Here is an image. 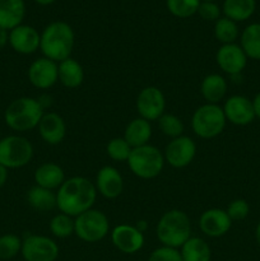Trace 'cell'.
<instances>
[{
  "label": "cell",
  "instance_id": "cell-32",
  "mask_svg": "<svg viewBox=\"0 0 260 261\" xmlns=\"http://www.w3.org/2000/svg\"><path fill=\"white\" fill-rule=\"evenodd\" d=\"M50 232L56 239H68L74 234L73 217L59 213L54 216L50 221Z\"/></svg>",
  "mask_w": 260,
  "mask_h": 261
},
{
  "label": "cell",
  "instance_id": "cell-1",
  "mask_svg": "<svg viewBox=\"0 0 260 261\" xmlns=\"http://www.w3.org/2000/svg\"><path fill=\"white\" fill-rule=\"evenodd\" d=\"M94 182L83 176L66 178L56 191V203L60 213L73 218L93 208L97 199Z\"/></svg>",
  "mask_w": 260,
  "mask_h": 261
},
{
  "label": "cell",
  "instance_id": "cell-34",
  "mask_svg": "<svg viewBox=\"0 0 260 261\" xmlns=\"http://www.w3.org/2000/svg\"><path fill=\"white\" fill-rule=\"evenodd\" d=\"M132 149L124 138H114L106 145L107 155L116 162H127Z\"/></svg>",
  "mask_w": 260,
  "mask_h": 261
},
{
  "label": "cell",
  "instance_id": "cell-3",
  "mask_svg": "<svg viewBox=\"0 0 260 261\" xmlns=\"http://www.w3.org/2000/svg\"><path fill=\"white\" fill-rule=\"evenodd\" d=\"M43 114L45 109L37 98L19 97L8 105L4 112V121L9 129L24 133L37 127Z\"/></svg>",
  "mask_w": 260,
  "mask_h": 261
},
{
  "label": "cell",
  "instance_id": "cell-29",
  "mask_svg": "<svg viewBox=\"0 0 260 261\" xmlns=\"http://www.w3.org/2000/svg\"><path fill=\"white\" fill-rule=\"evenodd\" d=\"M214 36L222 45L236 43V40L240 36L239 25L229 18L221 17L214 23Z\"/></svg>",
  "mask_w": 260,
  "mask_h": 261
},
{
  "label": "cell",
  "instance_id": "cell-10",
  "mask_svg": "<svg viewBox=\"0 0 260 261\" xmlns=\"http://www.w3.org/2000/svg\"><path fill=\"white\" fill-rule=\"evenodd\" d=\"M135 106L139 117L149 122L157 121L165 114L166 97L158 87L148 86L138 93Z\"/></svg>",
  "mask_w": 260,
  "mask_h": 261
},
{
  "label": "cell",
  "instance_id": "cell-22",
  "mask_svg": "<svg viewBox=\"0 0 260 261\" xmlns=\"http://www.w3.org/2000/svg\"><path fill=\"white\" fill-rule=\"evenodd\" d=\"M24 15V0H0V28L13 30L22 24Z\"/></svg>",
  "mask_w": 260,
  "mask_h": 261
},
{
  "label": "cell",
  "instance_id": "cell-4",
  "mask_svg": "<svg viewBox=\"0 0 260 261\" xmlns=\"http://www.w3.org/2000/svg\"><path fill=\"white\" fill-rule=\"evenodd\" d=\"M155 234L162 246L181 249L191 237L190 218L180 209H171L160 218L155 226Z\"/></svg>",
  "mask_w": 260,
  "mask_h": 261
},
{
  "label": "cell",
  "instance_id": "cell-15",
  "mask_svg": "<svg viewBox=\"0 0 260 261\" xmlns=\"http://www.w3.org/2000/svg\"><path fill=\"white\" fill-rule=\"evenodd\" d=\"M223 112L227 122L236 125V126H246L255 120L252 101L246 96L233 94L224 101Z\"/></svg>",
  "mask_w": 260,
  "mask_h": 261
},
{
  "label": "cell",
  "instance_id": "cell-7",
  "mask_svg": "<svg viewBox=\"0 0 260 261\" xmlns=\"http://www.w3.org/2000/svg\"><path fill=\"white\" fill-rule=\"evenodd\" d=\"M110 233V222L98 209H89L74 218V234L88 244L99 242Z\"/></svg>",
  "mask_w": 260,
  "mask_h": 261
},
{
  "label": "cell",
  "instance_id": "cell-6",
  "mask_svg": "<svg viewBox=\"0 0 260 261\" xmlns=\"http://www.w3.org/2000/svg\"><path fill=\"white\" fill-rule=\"evenodd\" d=\"M227 120L219 105L204 103L191 116V129L200 139H213L223 133Z\"/></svg>",
  "mask_w": 260,
  "mask_h": 261
},
{
  "label": "cell",
  "instance_id": "cell-31",
  "mask_svg": "<svg viewBox=\"0 0 260 261\" xmlns=\"http://www.w3.org/2000/svg\"><path fill=\"white\" fill-rule=\"evenodd\" d=\"M158 129L161 130L163 135L175 139V138L184 135V122L178 116L173 114H163L160 119L157 120Z\"/></svg>",
  "mask_w": 260,
  "mask_h": 261
},
{
  "label": "cell",
  "instance_id": "cell-13",
  "mask_svg": "<svg viewBox=\"0 0 260 261\" xmlns=\"http://www.w3.org/2000/svg\"><path fill=\"white\" fill-rule=\"evenodd\" d=\"M216 61L218 68L229 76L241 75L247 65V56L237 43L221 45L217 50Z\"/></svg>",
  "mask_w": 260,
  "mask_h": 261
},
{
  "label": "cell",
  "instance_id": "cell-43",
  "mask_svg": "<svg viewBox=\"0 0 260 261\" xmlns=\"http://www.w3.org/2000/svg\"><path fill=\"white\" fill-rule=\"evenodd\" d=\"M255 239H256L257 245L260 246V221H259V223H257L256 229H255Z\"/></svg>",
  "mask_w": 260,
  "mask_h": 261
},
{
  "label": "cell",
  "instance_id": "cell-5",
  "mask_svg": "<svg viewBox=\"0 0 260 261\" xmlns=\"http://www.w3.org/2000/svg\"><path fill=\"white\" fill-rule=\"evenodd\" d=\"M165 163L163 152L152 144L133 148L127 160L130 171L143 180H152L160 176Z\"/></svg>",
  "mask_w": 260,
  "mask_h": 261
},
{
  "label": "cell",
  "instance_id": "cell-41",
  "mask_svg": "<svg viewBox=\"0 0 260 261\" xmlns=\"http://www.w3.org/2000/svg\"><path fill=\"white\" fill-rule=\"evenodd\" d=\"M135 227H137L138 229H139L140 232H143V233H144L145 231H147V228H148V223L145 221H138L137 222V224H135Z\"/></svg>",
  "mask_w": 260,
  "mask_h": 261
},
{
  "label": "cell",
  "instance_id": "cell-25",
  "mask_svg": "<svg viewBox=\"0 0 260 261\" xmlns=\"http://www.w3.org/2000/svg\"><path fill=\"white\" fill-rule=\"evenodd\" d=\"M27 203L31 208L38 212H50L58 208L56 203V193L48 189L40 188L35 185L27 191Z\"/></svg>",
  "mask_w": 260,
  "mask_h": 261
},
{
  "label": "cell",
  "instance_id": "cell-45",
  "mask_svg": "<svg viewBox=\"0 0 260 261\" xmlns=\"http://www.w3.org/2000/svg\"><path fill=\"white\" fill-rule=\"evenodd\" d=\"M0 139H2V138H0Z\"/></svg>",
  "mask_w": 260,
  "mask_h": 261
},
{
  "label": "cell",
  "instance_id": "cell-30",
  "mask_svg": "<svg viewBox=\"0 0 260 261\" xmlns=\"http://www.w3.org/2000/svg\"><path fill=\"white\" fill-rule=\"evenodd\" d=\"M200 3L201 0H166V7L173 17L185 19L198 13Z\"/></svg>",
  "mask_w": 260,
  "mask_h": 261
},
{
  "label": "cell",
  "instance_id": "cell-19",
  "mask_svg": "<svg viewBox=\"0 0 260 261\" xmlns=\"http://www.w3.org/2000/svg\"><path fill=\"white\" fill-rule=\"evenodd\" d=\"M37 129L41 139L50 145L60 144L66 137L65 120L53 111H45Z\"/></svg>",
  "mask_w": 260,
  "mask_h": 261
},
{
  "label": "cell",
  "instance_id": "cell-17",
  "mask_svg": "<svg viewBox=\"0 0 260 261\" xmlns=\"http://www.w3.org/2000/svg\"><path fill=\"white\" fill-rule=\"evenodd\" d=\"M232 227V219L227 212L221 208H211L203 212L199 218V228L205 236L218 239L229 232Z\"/></svg>",
  "mask_w": 260,
  "mask_h": 261
},
{
  "label": "cell",
  "instance_id": "cell-44",
  "mask_svg": "<svg viewBox=\"0 0 260 261\" xmlns=\"http://www.w3.org/2000/svg\"><path fill=\"white\" fill-rule=\"evenodd\" d=\"M201 2H213V3H216L217 0H201Z\"/></svg>",
  "mask_w": 260,
  "mask_h": 261
},
{
  "label": "cell",
  "instance_id": "cell-36",
  "mask_svg": "<svg viewBox=\"0 0 260 261\" xmlns=\"http://www.w3.org/2000/svg\"><path fill=\"white\" fill-rule=\"evenodd\" d=\"M148 261H183L178 249L168 246H160L153 250Z\"/></svg>",
  "mask_w": 260,
  "mask_h": 261
},
{
  "label": "cell",
  "instance_id": "cell-33",
  "mask_svg": "<svg viewBox=\"0 0 260 261\" xmlns=\"http://www.w3.org/2000/svg\"><path fill=\"white\" fill-rule=\"evenodd\" d=\"M22 250V239L14 233L0 236V260H10Z\"/></svg>",
  "mask_w": 260,
  "mask_h": 261
},
{
  "label": "cell",
  "instance_id": "cell-37",
  "mask_svg": "<svg viewBox=\"0 0 260 261\" xmlns=\"http://www.w3.org/2000/svg\"><path fill=\"white\" fill-rule=\"evenodd\" d=\"M196 14L200 15L201 19L206 20V22H217L221 18L222 10L217 3L201 2Z\"/></svg>",
  "mask_w": 260,
  "mask_h": 261
},
{
  "label": "cell",
  "instance_id": "cell-11",
  "mask_svg": "<svg viewBox=\"0 0 260 261\" xmlns=\"http://www.w3.org/2000/svg\"><path fill=\"white\" fill-rule=\"evenodd\" d=\"M195 142L190 137L181 135V137L171 139L163 150V157L166 163L173 168H185L194 161L196 155Z\"/></svg>",
  "mask_w": 260,
  "mask_h": 261
},
{
  "label": "cell",
  "instance_id": "cell-39",
  "mask_svg": "<svg viewBox=\"0 0 260 261\" xmlns=\"http://www.w3.org/2000/svg\"><path fill=\"white\" fill-rule=\"evenodd\" d=\"M251 101H252V107H254L255 117L260 119V92L255 94V97L251 99Z\"/></svg>",
  "mask_w": 260,
  "mask_h": 261
},
{
  "label": "cell",
  "instance_id": "cell-42",
  "mask_svg": "<svg viewBox=\"0 0 260 261\" xmlns=\"http://www.w3.org/2000/svg\"><path fill=\"white\" fill-rule=\"evenodd\" d=\"M56 0H35V3H37L38 5H42V7H46V5H51L53 3H55Z\"/></svg>",
  "mask_w": 260,
  "mask_h": 261
},
{
  "label": "cell",
  "instance_id": "cell-2",
  "mask_svg": "<svg viewBox=\"0 0 260 261\" xmlns=\"http://www.w3.org/2000/svg\"><path fill=\"white\" fill-rule=\"evenodd\" d=\"M74 43L75 35L71 25L64 20H55L43 28L40 50L45 58L59 64L71 58Z\"/></svg>",
  "mask_w": 260,
  "mask_h": 261
},
{
  "label": "cell",
  "instance_id": "cell-21",
  "mask_svg": "<svg viewBox=\"0 0 260 261\" xmlns=\"http://www.w3.org/2000/svg\"><path fill=\"white\" fill-rule=\"evenodd\" d=\"M227 89L226 78L218 73L208 74L200 83V94L205 99V103L218 105L226 97Z\"/></svg>",
  "mask_w": 260,
  "mask_h": 261
},
{
  "label": "cell",
  "instance_id": "cell-12",
  "mask_svg": "<svg viewBox=\"0 0 260 261\" xmlns=\"http://www.w3.org/2000/svg\"><path fill=\"white\" fill-rule=\"evenodd\" d=\"M27 76L35 88L50 89L59 82V64L45 56L36 59L28 68Z\"/></svg>",
  "mask_w": 260,
  "mask_h": 261
},
{
  "label": "cell",
  "instance_id": "cell-26",
  "mask_svg": "<svg viewBox=\"0 0 260 261\" xmlns=\"http://www.w3.org/2000/svg\"><path fill=\"white\" fill-rule=\"evenodd\" d=\"M181 257L183 261H211L212 249L205 240L200 237L191 236L181 246Z\"/></svg>",
  "mask_w": 260,
  "mask_h": 261
},
{
  "label": "cell",
  "instance_id": "cell-20",
  "mask_svg": "<svg viewBox=\"0 0 260 261\" xmlns=\"http://www.w3.org/2000/svg\"><path fill=\"white\" fill-rule=\"evenodd\" d=\"M33 178L37 186L53 191L58 190L66 180L63 167L54 162H45L38 166L36 168Z\"/></svg>",
  "mask_w": 260,
  "mask_h": 261
},
{
  "label": "cell",
  "instance_id": "cell-18",
  "mask_svg": "<svg viewBox=\"0 0 260 261\" xmlns=\"http://www.w3.org/2000/svg\"><path fill=\"white\" fill-rule=\"evenodd\" d=\"M94 186L99 195L103 198L116 199L119 198L124 190V178L117 168L114 166H103L97 172Z\"/></svg>",
  "mask_w": 260,
  "mask_h": 261
},
{
  "label": "cell",
  "instance_id": "cell-16",
  "mask_svg": "<svg viewBox=\"0 0 260 261\" xmlns=\"http://www.w3.org/2000/svg\"><path fill=\"white\" fill-rule=\"evenodd\" d=\"M41 33L35 27L19 24L9 31V45L20 55H32L40 50Z\"/></svg>",
  "mask_w": 260,
  "mask_h": 261
},
{
  "label": "cell",
  "instance_id": "cell-40",
  "mask_svg": "<svg viewBox=\"0 0 260 261\" xmlns=\"http://www.w3.org/2000/svg\"><path fill=\"white\" fill-rule=\"evenodd\" d=\"M8 171H9L8 168H5L4 166L0 165V189H2L5 184H7L8 176H9Z\"/></svg>",
  "mask_w": 260,
  "mask_h": 261
},
{
  "label": "cell",
  "instance_id": "cell-23",
  "mask_svg": "<svg viewBox=\"0 0 260 261\" xmlns=\"http://www.w3.org/2000/svg\"><path fill=\"white\" fill-rule=\"evenodd\" d=\"M122 138L132 148L149 144V140L152 138V125L147 120L137 117L126 125Z\"/></svg>",
  "mask_w": 260,
  "mask_h": 261
},
{
  "label": "cell",
  "instance_id": "cell-38",
  "mask_svg": "<svg viewBox=\"0 0 260 261\" xmlns=\"http://www.w3.org/2000/svg\"><path fill=\"white\" fill-rule=\"evenodd\" d=\"M9 43V31L0 28V50Z\"/></svg>",
  "mask_w": 260,
  "mask_h": 261
},
{
  "label": "cell",
  "instance_id": "cell-8",
  "mask_svg": "<svg viewBox=\"0 0 260 261\" xmlns=\"http://www.w3.org/2000/svg\"><path fill=\"white\" fill-rule=\"evenodd\" d=\"M33 145L22 135H8L0 139V165L8 170L27 166L33 158Z\"/></svg>",
  "mask_w": 260,
  "mask_h": 261
},
{
  "label": "cell",
  "instance_id": "cell-9",
  "mask_svg": "<svg viewBox=\"0 0 260 261\" xmlns=\"http://www.w3.org/2000/svg\"><path fill=\"white\" fill-rule=\"evenodd\" d=\"M59 245L53 239L42 234H28L22 240V254L25 261H56Z\"/></svg>",
  "mask_w": 260,
  "mask_h": 261
},
{
  "label": "cell",
  "instance_id": "cell-28",
  "mask_svg": "<svg viewBox=\"0 0 260 261\" xmlns=\"http://www.w3.org/2000/svg\"><path fill=\"white\" fill-rule=\"evenodd\" d=\"M240 46L247 59L260 60V23H251L242 31Z\"/></svg>",
  "mask_w": 260,
  "mask_h": 261
},
{
  "label": "cell",
  "instance_id": "cell-27",
  "mask_svg": "<svg viewBox=\"0 0 260 261\" xmlns=\"http://www.w3.org/2000/svg\"><path fill=\"white\" fill-rule=\"evenodd\" d=\"M256 9L255 0H224L222 12L233 22H244L252 17Z\"/></svg>",
  "mask_w": 260,
  "mask_h": 261
},
{
  "label": "cell",
  "instance_id": "cell-35",
  "mask_svg": "<svg viewBox=\"0 0 260 261\" xmlns=\"http://www.w3.org/2000/svg\"><path fill=\"white\" fill-rule=\"evenodd\" d=\"M229 218L233 221H242L250 213V205L245 199H235L228 204L226 209Z\"/></svg>",
  "mask_w": 260,
  "mask_h": 261
},
{
  "label": "cell",
  "instance_id": "cell-14",
  "mask_svg": "<svg viewBox=\"0 0 260 261\" xmlns=\"http://www.w3.org/2000/svg\"><path fill=\"white\" fill-rule=\"evenodd\" d=\"M111 241L120 252L126 255L137 254L145 244L144 233L135 226L117 224L111 231Z\"/></svg>",
  "mask_w": 260,
  "mask_h": 261
},
{
  "label": "cell",
  "instance_id": "cell-24",
  "mask_svg": "<svg viewBox=\"0 0 260 261\" xmlns=\"http://www.w3.org/2000/svg\"><path fill=\"white\" fill-rule=\"evenodd\" d=\"M59 82L65 88H78L84 82L83 66L73 58L59 63Z\"/></svg>",
  "mask_w": 260,
  "mask_h": 261
}]
</instances>
